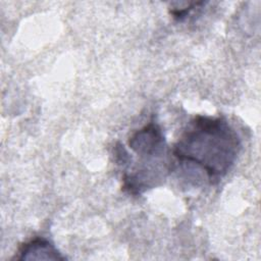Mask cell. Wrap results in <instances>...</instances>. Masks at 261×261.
Returning <instances> with one entry per match:
<instances>
[{"label": "cell", "mask_w": 261, "mask_h": 261, "mask_svg": "<svg viewBox=\"0 0 261 261\" xmlns=\"http://www.w3.org/2000/svg\"><path fill=\"white\" fill-rule=\"evenodd\" d=\"M241 140L223 118L196 115L173 146L178 160L201 167L210 179H220L234 164Z\"/></svg>", "instance_id": "obj_1"}, {"label": "cell", "mask_w": 261, "mask_h": 261, "mask_svg": "<svg viewBox=\"0 0 261 261\" xmlns=\"http://www.w3.org/2000/svg\"><path fill=\"white\" fill-rule=\"evenodd\" d=\"M17 260H64L55 246L47 239L37 237L23 243L18 251Z\"/></svg>", "instance_id": "obj_2"}]
</instances>
